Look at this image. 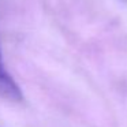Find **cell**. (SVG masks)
<instances>
[{
	"instance_id": "cell-1",
	"label": "cell",
	"mask_w": 127,
	"mask_h": 127,
	"mask_svg": "<svg viewBox=\"0 0 127 127\" xmlns=\"http://www.w3.org/2000/svg\"><path fill=\"white\" fill-rule=\"evenodd\" d=\"M0 94L10 100H22V92L21 88L18 86V83L15 82V79L10 75V72L7 71L6 66L3 63V53L0 49Z\"/></svg>"
}]
</instances>
